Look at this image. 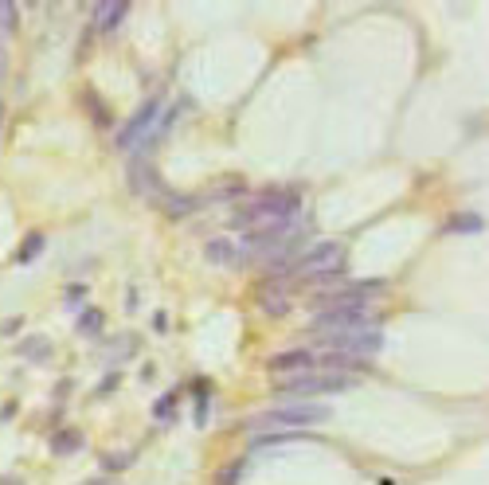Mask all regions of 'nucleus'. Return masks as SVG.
<instances>
[{"label": "nucleus", "mask_w": 489, "mask_h": 485, "mask_svg": "<svg viewBox=\"0 0 489 485\" xmlns=\"http://www.w3.org/2000/svg\"><path fill=\"white\" fill-rule=\"evenodd\" d=\"M298 208H301L298 192H289V188L266 192V196H255V200H250L247 208L235 216V223H239V227H247V235H250V231H266V227H274V223H282V219L298 216Z\"/></svg>", "instance_id": "f257e3e1"}, {"label": "nucleus", "mask_w": 489, "mask_h": 485, "mask_svg": "<svg viewBox=\"0 0 489 485\" xmlns=\"http://www.w3.org/2000/svg\"><path fill=\"white\" fill-rule=\"evenodd\" d=\"M172 114H165V98H149L141 106V114L126 126V133L118 137L121 149H133V153H149L153 145L160 141V133L169 129Z\"/></svg>", "instance_id": "f03ea898"}, {"label": "nucleus", "mask_w": 489, "mask_h": 485, "mask_svg": "<svg viewBox=\"0 0 489 485\" xmlns=\"http://www.w3.org/2000/svg\"><path fill=\"white\" fill-rule=\"evenodd\" d=\"M352 384H356V376L345 372V368H321V372H294V376L278 387L289 399H301V403H306L310 396H333V391H345V387H352Z\"/></svg>", "instance_id": "7ed1b4c3"}, {"label": "nucleus", "mask_w": 489, "mask_h": 485, "mask_svg": "<svg viewBox=\"0 0 489 485\" xmlns=\"http://www.w3.org/2000/svg\"><path fill=\"white\" fill-rule=\"evenodd\" d=\"M321 419H329V407L325 403H301V399H294L289 407H278V411H266V415H259L255 423H250V431H301V426H313L321 423Z\"/></svg>", "instance_id": "20e7f679"}, {"label": "nucleus", "mask_w": 489, "mask_h": 485, "mask_svg": "<svg viewBox=\"0 0 489 485\" xmlns=\"http://www.w3.org/2000/svg\"><path fill=\"white\" fill-rule=\"evenodd\" d=\"M345 270V247L340 243H317V247L301 251L294 258V270L289 274L310 278V282H325V278H337Z\"/></svg>", "instance_id": "39448f33"}, {"label": "nucleus", "mask_w": 489, "mask_h": 485, "mask_svg": "<svg viewBox=\"0 0 489 485\" xmlns=\"http://www.w3.org/2000/svg\"><path fill=\"white\" fill-rule=\"evenodd\" d=\"M360 325H372L368 301L364 306H340V309H317L313 313V329L321 337H337V333H352Z\"/></svg>", "instance_id": "423d86ee"}, {"label": "nucleus", "mask_w": 489, "mask_h": 485, "mask_svg": "<svg viewBox=\"0 0 489 485\" xmlns=\"http://www.w3.org/2000/svg\"><path fill=\"white\" fill-rule=\"evenodd\" d=\"M259 309L266 317H286L289 313V301H294V286H289V278H266L255 294Z\"/></svg>", "instance_id": "0eeeda50"}, {"label": "nucleus", "mask_w": 489, "mask_h": 485, "mask_svg": "<svg viewBox=\"0 0 489 485\" xmlns=\"http://www.w3.org/2000/svg\"><path fill=\"white\" fill-rule=\"evenodd\" d=\"M310 364H313L310 348H289V352L270 357V372H310Z\"/></svg>", "instance_id": "6e6552de"}, {"label": "nucleus", "mask_w": 489, "mask_h": 485, "mask_svg": "<svg viewBox=\"0 0 489 485\" xmlns=\"http://www.w3.org/2000/svg\"><path fill=\"white\" fill-rule=\"evenodd\" d=\"M204 255L216 262V267H227V262H239V243H231V239H208V247H204Z\"/></svg>", "instance_id": "1a4fd4ad"}, {"label": "nucleus", "mask_w": 489, "mask_h": 485, "mask_svg": "<svg viewBox=\"0 0 489 485\" xmlns=\"http://www.w3.org/2000/svg\"><path fill=\"white\" fill-rule=\"evenodd\" d=\"M126 12H130V0H106V4H98V28L102 31L118 28L126 20Z\"/></svg>", "instance_id": "9d476101"}, {"label": "nucleus", "mask_w": 489, "mask_h": 485, "mask_svg": "<svg viewBox=\"0 0 489 485\" xmlns=\"http://www.w3.org/2000/svg\"><path fill=\"white\" fill-rule=\"evenodd\" d=\"M442 231H454V235H462V231H486V216H454V219H446Z\"/></svg>", "instance_id": "9b49d317"}, {"label": "nucleus", "mask_w": 489, "mask_h": 485, "mask_svg": "<svg viewBox=\"0 0 489 485\" xmlns=\"http://www.w3.org/2000/svg\"><path fill=\"white\" fill-rule=\"evenodd\" d=\"M12 28H16V4L12 0H0V43L12 36Z\"/></svg>", "instance_id": "f8f14e48"}, {"label": "nucleus", "mask_w": 489, "mask_h": 485, "mask_svg": "<svg viewBox=\"0 0 489 485\" xmlns=\"http://www.w3.org/2000/svg\"><path fill=\"white\" fill-rule=\"evenodd\" d=\"M40 251H43V235H40V231H31V235L20 243V255H16V262H31V258L40 255Z\"/></svg>", "instance_id": "ddd939ff"}, {"label": "nucleus", "mask_w": 489, "mask_h": 485, "mask_svg": "<svg viewBox=\"0 0 489 485\" xmlns=\"http://www.w3.org/2000/svg\"><path fill=\"white\" fill-rule=\"evenodd\" d=\"M20 352H24L28 360H47L51 345H47L43 337H31V341H24V345H20Z\"/></svg>", "instance_id": "4468645a"}, {"label": "nucleus", "mask_w": 489, "mask_h": 485, "mask_svg": "<svg viewBox=\"0 0 489 485\" xmlns=\"http://www.w3.org/2000/svg\"><path fill=\"white\" fill-rule=\"evenodd\" d=\"M130 184H133L137 192H149V188H153V177H149V169H145V165H137V161L130 165Z\"/></svg>", "instance_id": "2eb2a0df"}, {"label": "nucleus", "mask_w": 489, "mask_h": 485, "mask_svg": "<svg viewBox=\"0 0 489 485\" xmlns=\"http://www.w3.org/2000/svg\"><path fill=\"white\" fill-rule=\"evenodd\" d=\"M70 450H79V435H70V431L55 435V454H70Z\"/></svg>", "instance_id": "dca6fc26"}, {"label": "nucleus", "mask_w": 489, "mask_h": 485, "mask_svg": "<svg viewBox=\"0 0 489 485\" xmlns=\"http://www.w3.org/2000/svg\"><path fill=\"white\" fill-rule=\"evenodd\" d=\"M79 329H82V333H98V329H102V313H98V309H86Z\"/></svg>", "instance_id": "f3484780"}, {"label": "nucleus", "mask_w": 489, "mask_h": 485, "mask_svg": "<svg viewBox=\"0 0 489 485\" xmlns=\"http://www.w3.org/2000/svg\"><path fill=\"white\" fill-rule=\"evenodd\" d=\"M153 411H157V419H169V415H172V399H169V396L157 399V407H153Z\"/></svg>", "instance_id": "a211bd4d"}, {"label": "nucleus", "mask_w": 489, "mask_h": 485, "mask_svg": "<svg viewBox=\"0 0 489 485\" xmlns=\"http://www.w3.org/2000/svg\"><path fill=\"white\" fill-rule=\"evenodd\" d=\"M67 301H70V306H79V301H82V286H70L67 290Z\"/></svg>", "instance_id": "6ab92c4d"}, {"label": "nucleus", "mask_w": 489, "mask_h": 485, "mask_svg": "<svg viewBox=\"0 0 489 485\" xmlns=\"http://www.w3.org/2000/svg\"><path fill=\"white\" fill-rule=\"evenodd\" d=\"M4 67H8V55H4V47H0V79H4Z\"/></svg>", "instance_id": "aec40b11"}]
</instances>
